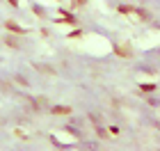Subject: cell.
<instances>
[{
    "instance_id": "cell-1",
    "label": "cell",
    "mask_w": 160,
    "mask_h": 151,
    "mask_svg": "<svg viewBox=\"0 0 160 151\" xmlns=\"http://www.w3.org/2000/svg\"><path fill=\"white\" fill-rule=\"evenodd\" d=\"M117 55H121V57H130L133 53H130V48H128V46H124V48L119 46V48H117Z\"/></svg>"
},
{
    "instance_id": "cell-2",
    "label": "cell",
    "mask_w": 160,
    "mask_h": 151,
    "mask_svg": "<svg viewBox=\"0 0 160 151\" xmlns=\"http://www.w3.org/2000/svg\"><path fill=\"white\" fill-rule=\"evenodd\" d=\"M53 112H55V115H69V112H71V108H64V105H57V108H53Z\"/></svg>"
},
{
    "instance_id": "cell-3",
    "label": "cell",
    "mask_w": 160,
    "mask_h": 151,
    "mask_svg": "<svg viewBox=\"0 0 160 151\" xmlns=\"http://www.w3.org/2000/svg\"><path fill=\"white\" fill-rule=\"evenodd\" d=\"M7 27H9V30H14V32H23V30H21V27H18V25H14L12 21H9V23H7Z\"/></svg>"
}]
</instances>
